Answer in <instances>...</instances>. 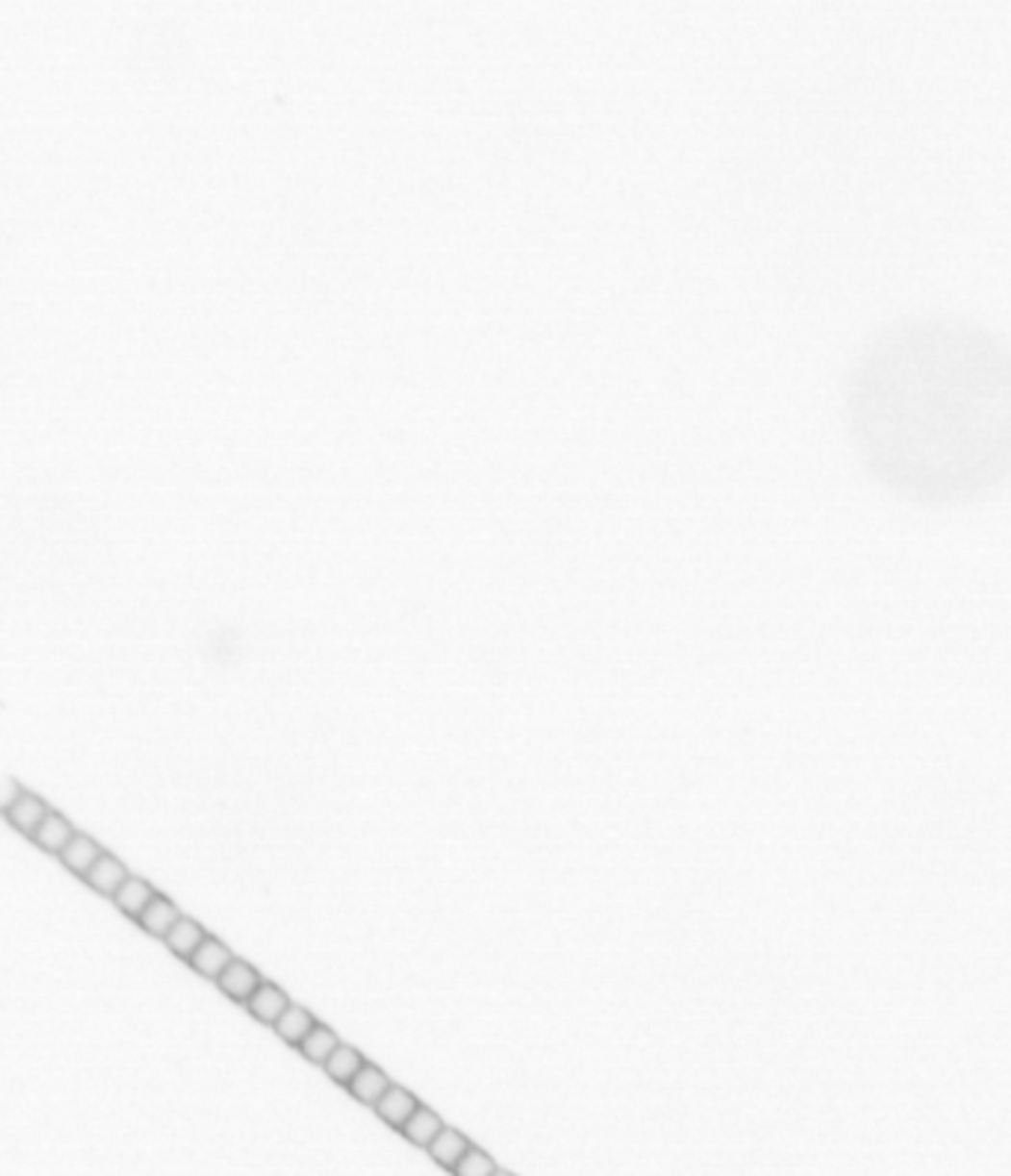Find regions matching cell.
I'll return each mask as SVG.
<instances>
[{
	"mask_svg": "<svg viewBox=\"0 0 1011 1176\" xmlns=\"http://www.w3.org/2000/svg\"><path fill=\"white\" fill-rule=\"evenodd\" d=\"M846 429L870 476L923 506H961L1011 479V346L964 316H905L846 376Z\"/></svg>",
	"mask_w": 1011,
	"mask_h": 1176,
	"instance_id": "obj_1",
	"label": "cell"
},
{
	"mask_svg": "<svg viewBox=\"0 0 1011 1176\" xmlns=\"http://www.w3.org/2000/svg\"><path fill=\"white\" fill-rule=\"evenodd\" d=\"M128 878H131V872L125 869V863L115 861L113 855H107V851L101 855V861L84 875V881H87L92 889H98V893H104V896H110V899L118 893V887L125 884Z\"/></svg>",
	"mask_w": 1011,
	"mask_h": 1176,
	"instance_id": "obj_6",
	"label": "cell"
},
{
	"mask_svg": "<svg viewBox=\"0 0 1011 1176\" xmlns=\"http://www.w3.org/2000/svg\"><path fill=\"white\" fill-rule=\"evenodd\" d=\"M492 1176H512V1173H506V1170H494Z\"/></svg>",
	"mask_w": 1011,
	"mask_h": 1176,
	"instance_id": "obj_21",
	"label": "cell"
},
{
	"mask_svg": "<svg viewBox=\"0 0 1011 1176\" xmlns=\"http://www.w3.org/2000/svg\"><path fill=\"white\" fill-rule=\"evenodd\" d=\"M429 1153H432V1159L438 1162V1164H443V1167H456L459 1162H462V1156L470 1150V1141L465 1138V1135H459L456 1129H447L443 1126L438 1135H435V1141L426 1147Z\"/></svg>",
	"mask_w": 1011,
	"mask_h": 1176,
	"instance_id": "obj_13",
	"label": "cell"
},
{
	"mask_svg": "<svg viewBox=\"0 0 1011 1176\" xmlns=\"http://www.w3.org/2000/svg\"><path fill=\"white\" fill-rule=\"evenodd\" d=\"M154 887L148 884V881H142V878H137V875H131L125 884L118 887V893L113 896V902H115V908L125 913V916H131V919H139L142 916V911L154 902Z\"/></svg>",
	"mask_w": 1011,
	"mask_h": 1176,
	"instance_id": "obj_8",
	"label": "cell"
},
{
	"mask_svg": "<svg viewBox=\"0 0 1011 1176\" xmlns=\"http://www.w3.org/2000/svg\"><path fill=\"white\" fill-rule=\"evenodd\" d=\"M453 1170H456V1176H492L497 1167H494L492 1156H485L482 1150L470 1147Z\"/></svg>",
	"mask_w": 1011,
	"mask_h": 1176,
	"instance_id": "obj_19",
	"label": "cell"
},
{
	"mask_svg": "<svg viewBox=\"0 0 1011 1176\" xmlns=\"http://www.w3.org/2000/svg\"><path fill=\"white\" fill-rule=\"evenodd\" d=\"M234 961V955H231V949L225 946V943H219L216 938H205V943H201L195 952H192V958L187 961L198 976H205V979H219L222 972H225V966Z\"/></svg>",
	"mask_w": 1011,
	"mask_h": 1176,
	"instance_id": "obj_4",
	"label": "cell"
},
{
	"mask_svg": "<svg viewBox=\"0 0 1011 1176\" xmlns=\"http://www.w3.org/2000/svg\"><path fill=\"white\" fill-rule=\"evenodd\" d=\"M338 1046H341L338 1035H335L329 1026H319V1023H316V1026L311 1029V1035L299 1043L302 1056H305L308 1062H314V1064H326Z\"/></svg>",
	"mask_w": 1011,
	"mask_h": 1176,
	"instance_id": "obj_15",
	"label": "cell"
},
{
	"mask_svg": "<svg viewBox=\"0 0 1011 1176\" xmlns=\"http://www.w3.org/2000/svg\"><path fill=\"white\" fill-rule=\"evenodd\" d=\"M205 928H201L198 922H192V919H187V916H181L178 922H175V928L169 931V935L164 938V943L178 955V958H184V961H190L192 958V952L205 943Z\"/></svg>",
	"mask_w": 1011,
	"mask_h": 1176,
	"instance_id": "obj_14",
	"label": "cell"
},
{
	"mask_svg": "<svg viewBox=\"0 0 1011 1176\" xmlns=\"http://www.w3.org/2000/svg\"><path fill=\"white\" fill-rule=\"evenodd\" d=\"M443 1129V1123H441V1117L435 1114V1112H429V1109H417L415 1114H412V1120L402 1126V1132L409 1135V1141L412 1144H417V1147H429L432 1141H435V1135Z\"/></svg>",
	"mask_w": 1011,
	"mask_h": 1176,
	"instance_id": "obj_18",
	"label": "cell"
},
{
	"mask_svg": "<svg viewBox=\"0 0 1011 1176\" xmlns=\"http://www.w3.org/2000/svg\"><path fill=\"white\" fill-rule=\"evenodd\" d=\"M316 1026V1020L311 1017V1013L305 1011V1008H299V1005H291L285 1013H281L278 1017V1023H275V1032L285 1038L288 1043H302L308 1035H311V1029Z\"/></svg>",
	"mask_w": 1011,
	"mask_h": 1176,
	"instance_id": "obj_16",
	"label": "cell"
},
{
	"mask_svg": "<svg viewBox=\"0 0 1011 1176\" xmlns=\"http://www.w3.org/2000/svg\"><path fill=\"white\" fill-rule=\"evenodd\" d=\"M216 985L222 988V993H228L234 1002H242L246 1005L249 999H252V993L264 985V979L258 976V969L252 966V963H246V961H240V958H234L228 966H225V972L222 976L216 979Z\"/></svg>",
	"mask_w": 1011,
	"mask_h": 1176,
	"instance_id": "obj_2",
	"label": "cell"
},
{
	"mask_svg": "<svg viewBox=\"0 0 1011 1176\" xmlns=\"http://www.w3.org/2000/svg\"><path fill=\"white\" fill-rule=\"evenodd\" d=\"M77 831L71 828V822L65 819V816H60V813H51L45 816V822L36 828V834L30 837L38 848H45V851H51V855H57L60 858V851L71 842V837H74Z\"/></svg>",
	"mask_w": 1011,
	"mask_h": 1176,
	"instance_id": "obj_10",
	"label": "cell"
},
{
	"mask_svg": "<svg viewBox=\"0 0 1011 1176\" xmlns=\"http://www.w3.org/2000/svg\"><path fill=\"white\" fill-rule=\"evenodd\" d=\"M101 855H104V848L95 839H89L87 834H74L71 842L60 851V861H63L65 869H71L74 875L84 878L101 861Z\"/></svg>",
	"mask_w": 1011,
	"mask_h": 1176,
	"instance_id": "obj_5",
	"label": "cell"
},
{
	"mask_svg": "<svg viewBox=\"0 0 1011 1176\" xmlns=\"http://www.w3.org/2000/svg\"><path fill=\"white\" fill-rule=\"evenodd\" d=\"M246 1008L255 1013V1017H258L261 1023L275 1026L281 1013H285V1011L291 1008V999H288V993L281 990V988H275V985L264 982V985H261V988L252 993V999L246 1002Z\"/></svg>",
	"mask_w": 1011,
	"mask_h": 1176,
	"instance_id": "obj_7",
	"label": "cell"
},
{
	"mask_svg": "<svg viewBox=\"0 0 1011 1176\" xmlns=\"http://www.w3.org/2000/svg\"><path fill=\"white\" fill-rule=\"evenodd\" d=\"M51 813V807L38 798V795H33V792H21L18 798H15V804L7 810V819H10V825L15 828V831H21V834H27V837H33L36 834V828L45 822V816Z\"/></svg>",
	"mask_w": 1011,
	"mask_h": 1176,
	"instance_id": "obj_3",
	"label": "cell"
},
{
	"mask_svg": "<svg viewBox=\"0 0 1011 1176\" xmlns=\"http://www.w3.org/2000/svg\"><path fill=\"white\" fill-rule=\"evenodd\" d=\"M388 1088H391L388 1076H385L379 1067H373V1064H364V1067L358 1070V1076L349 1082L352 1097L361 1100V1103H367V1106H376V1103L385 1097V1093H388Z\"/></svg>",
	"mask_w": 1011,
	"mask_h": 1176,
	"instance_id": "obj_12",
	"label": "cell"
},
{
	"mask_svg": "<svg viewBox=\"0 0 1011 1176\" xmlns=\"http://www.w3.org/2000/svg\"><path fill=\"white\" fill-rule=\"evenodd\" d=\"M21 792H24V789H21V787H18L15 781H7L4 792H0V810H4V813H7V810H10V807L15 804V798H18Z\"/></svg>",
	"mask_w": 1011,
	"mask_h": 1176,
	"instance_id": "obj_20",
	"label": "cell"
},
{
	"mask_svg": "<svg viewBox=\"0 0 1011 1176\" xmlns=\"http://www.w3.org/2000/svg\"><path fill=\"white\" fill-rule=\"evenodd\" d=\"M367 1064L364 1062L361 1056H358V1049H352V1046H346V1043H341L335 1052H332V1059L322 1064L326 1067V1073L335 1079V1082H341V1085H349L355 1076H358V1070Z\"/></svg>",
	"mask_w": 1011,
	"mask_h": 1176,
	"instance_id": "obj_17",
	"label": "cell"
},
{
	"mask_svg": "<svg viewBox=\"0 0 1011 1176\" xmlns=\"http://www.w3.org/2000/svg\"><path fill=\"white\" fill-rule=\"evenodd\" d=\"M181 919V911L169 902V899H164V896H154V902L142 911V916L137 919L151 938H160L164 940L169 931L175 928V922Z\"/></svg>",
	"mask_w": 1011,
	"mask_h": 1176,
	"instance_id": "obj_11",
	"label": "cell"
},
{
	"mask_svg": "<svg viewBox=\"0 0 1011 1176\" xmlns=\"http://www.w3.org/2000/svg\"><path fill=\"white\" fill-rule=\"evenodd\" d=\"M417 1109H420V1103L412 1097L409 1090H402V1088H396V1085H391L385 1097L376 1103L379 1117H382V1120H388L391 1126H399V1129L412 1120V1114H415Z\"/></svg>",
	"mask_w": 1011,
	"mask_h": 1176,
	"instance_id": "obj_9",
	"label": "cell"
}]
</instances>
